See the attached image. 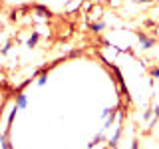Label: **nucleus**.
Masks as SVG:
<instances>
[{
	"label": "nucleus",
	"instance_id": "1",
	"mask_svg": "<svg viewBox=\"0 0 159 149\" xmlns=\"http://www.w3.org/2000/svg\"><path fill=\"white\" fill-rule=\"evenodd\" d=\"M133 36H135L137 48L141 50V52H149V50H153V48H155V44H157V40L153 38V36H149L147 32H143V30H137Z\"/></svg>",
	"mask_w": 159,
	"mask_h": 149
},
{
	"label": "nucleus",
	"instance_id": "2",
	"mask_svg": "<svg viewBox=\"0 0 159 149\" xmlns=\"http://www.w3.org/2000/svg\"><path fill=\"white\" fill-rule=\"evenodd\" d=\"M34 14L38 16V22H48L50 16H52L50 8L44 6V4H34Z\"/></svg>",
	"mask_w": 159,
	"mask_h": 149
},
{
	"label": "nucleus",
	"instance_id": "3",
	"mask_svg": "<svg viewBox=\"0 0 159 149\" xmlns=\"http://www.w3.org/2000/svg\"><path fill=\"white\" fill-rule=\"evenodd\" d=\"M14 103H16V107L20 109V111H24V109L28 107V103H30L28 93L24 92V89H18V92H16V97H14Z\"/></svg>",
	"mask_w": 159,
	"mask_h": 149
},
{
	"label": "nucleus",
	"instance_id": "4",
	"mask_svg": "<svg viewBox=\"0 0 159 149\" xmlns=\"http://www.w3.org/2000/svg\"><path fill=\"white\" fill-rule=\"evenodd\" d=\"M102 18H103V4H92V8L88 12V20L93 22V20H102Z\"/></svg>",
	"mask_w": 159,
	"mask_h": 149
},
{
	"label": "nucleus",
	"instance_id": "5",
	"mask_svg": "<svg viewBox=\"0 0 159 149\" xmlns=\"http://www.w3.org/2000/svg\"><path fill=\"white\" fill-rule=\"evenodd\" d=\"M106 28H107L106 20H93V22H89V32H93V34H102Z\"/></svg>",
	"mask_w": 159,
	"mask_h": 149
},
{
	"label": "nucleus",
	"instance_id": "6",
	"mask_svg": "<svg viewBox=\"0 0 159 149\" xmlns=\"http://www.w3.org/2000/svg\"><path fill=\"white\" fill-rule=\"evenodd\" d=\"M40 32L38 30H32V32H30V36H28V40H26V48L28 50H32V48H36L38 46V42H40Z\"/></svg>",
	"mask_w": 159,
	"mask_h": 149
},
{
	"label": "nucleus",
	"instance_id": "7",
	"mask_svg": "<svg viewBox=\"0 0 159 149\" xmlns=\"http://www.w3.org/2000/svg\"><path fill=\"white\" fill-rule=\"evenodd\" d=\"M48 78H50V72H48V70H40V74L36 76V79H34V82H36L38 88H44V86L48 84Z\"/></svg>",
	"mask_w": 159,
	"mask_h": 149
},
{
	"label": "nucleus",
	"instance_id": "8",
	"mask_svg": "<svg viewBox=\"0 0 159 149\" xmlns=\"http://www.w3.org/2000/svg\"><path fill=\"white\" fill-rule=\"evenodd\" d=\"M82 6H84V0H72V2H68L66 6H64V12L72 14V12H76V10H80Z\"/></svg>",
	"mask_w": 159,
	"mask_h": 149
},
{
	"label": "nucleus",
	"instance_id": "9",
	"mask_svg": "<svg viewBox=\"0 0 159 149\" xmlns=\"http://www.w3.org/2000/svg\"><path fill=\"white\" fill-rule=\"evenodd\" d=\"M0 149H12L10 139H8V133H4V131H0Z\"/></svg>",
	"mask_w": 159,
	"mask_h": 149
},
{
	"label": "nucleus",
	"instance_id": "10",
	"mask_svg": "<svg viewBox=\"0 0 159 149\" xmlns=\"http://www.w3.org/2000/svg\"><path fill=\"white\" fill-rule=\"evenodd\" d=\"M141 119H143V121H145V123H149V125H151V119H153V111H151V109H143V113H141Z\"/></svg>",
	"mask_w": 159,
	"mask_h": 149
},
{
	"label": "nucleus",
	"instance_id": "11",
	"mask_svg": "<svg viewBox=\"0 0 159 149\" xmlns=\"http://www.w3.org/2000/svg\"><path fill=\"white\" fill-rule=\"evenodd\" d=\"M113 111H116V107H103V111H102V115H99V117H102V119H106V117L111 115Z\"/></svg>",
	"mask_w": 159,
	"mask_h": 149
},
{
	"label": "nucleus",
	"instance_id": "12",
	"mask_svg": "<svg viewBox=\"0 0 159 149\" xmlns=\"http://www.w3.org/2000/svg\"><path fill=\"white\" fill-rule=\"evenodd\" d=\"M10 50H12V42H6L2 48H0V54H2V56H6V54L10 52Z\"/></svg>",
	"mask_w": 159,
	"mask_h": 149
},
{
	"label": "nucleus",
	"instance_id": "13",
	"mask_svg": "<svg viewBox=\"0 0 159 149\" xmlns=\"http://www.w3.org/2000/svg\"><path fill=\"white\" fill-rule=\"evenodd\" d=\"M149 74H151V79H159V66H153L149 70Z\"/></svg>",
	"mask_w": 159,
	"mask_h": 149
},
{
	"label": "nucleus",
	"instance_id": "14",
	"mask_svg": "<svg viewBox=\"0 0 159 149\" xmlns=\"http://www.w3.org/2000/svg\"><path fill=\"white\" fill-rule=\"evenodd\" d=\"M135 4H139V6H149V4H153L155 0H133Z\"/></svg>",
	"mask_w": 159,
	"mask_h": 149
},
{
	"label": "nucleus",
	"instance_id": "15",
	"mask_svg": "<svg viewBox=\"0 0 159 149\" xmlns=\"http://www.w3.org/2000/svg\"><path fill=\"white\" fill-rule=\"evenodd\" d=\"M107 0H93V4H106Z\"/></svg>",
	"mask_w": 159,
	"mask_h": 149
}]
</instances>
